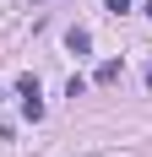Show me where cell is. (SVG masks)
<instances>
[{"instance_id": "6da1fadb", "label": "cell", "mask_w": 152, "mask_h": 157, "mask_svg": "<svg viewBox=\"0 0 152 157\" xmlns=\"http://www.w3.org/2000/svg\"><path fill=\"white\" fill-rule=\"evenodd\" d=\"M16 92H22V103H27V119L38 125V119H44V98H38V76H16Z\"/></svg>"}, {"instance_id": "7a4b0ae2", "label": "cell", "mask_w": 152, "mask_h": 157, "mask_svg": "<svg viewBox=\"0 0 152 157\" xmlns=\"http://www.w3.org/2000/svg\"><path fill=\"white\" fill-rule=\"evenodd\" d=\"M65 44H71V54H87V49H92V33H87V27H71Z\"/></svg>"}, {"instance_id": "3957f363", "label": "cell", "mask_w": 152, "mask_h": 157, "mask_svg": "<svg viewBox=\"0 0 152 157\" xmlns=\"http://www.w3.org/2000/svg\"><path fill=\"white\" fill-rule=\"evenodd\" d=\"M98 81H103V87H109V81H120V60H103V65H98Z\"/></svg>"}, {"instance_id": "277c9868", "label": "cell", "mask_w": 152, "mask_h": 157, "mask_svg": "<svg viewBox=\"0 0 152 157\" xmlns=\"http://www.w3.org/2000/svg\"><path fill=\"white\" fill-rule=\"evenodd\" d=\"M103 11H114V16H125V11H130V0H103Z\"/></svg>"}, {"instance_id": "5b68a950", "label": "cell", "mask_w": 152, "mask_h": 157, "mask_svg": "<svg viewBox=\"0 0 152 157\" xmlns=\"http://www.w3.org/2000/svg\"><path fill=\"white\" fill-rule=\"evenodd\" d=\"M141 11H147V16H152V0H147V6H141Z\"/></svg>"}, {"instance_id": "8992f818", "label": "cell", "mask_w": 152, "mask_h": 157, "mask_svg": "<svg viewBox=\"0 0 152 157\" xmlns=\"http://www.w3.org/2000/svg\"><path fill=\"white\" fill-rule=\"evenodd\" d=\"M147 87H152V65H147Z\"/></svg>"}]
</instances>
